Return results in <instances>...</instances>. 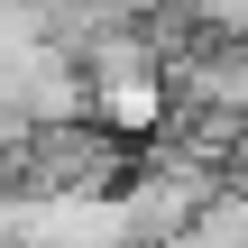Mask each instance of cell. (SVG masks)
Instances as JSON below:
<instances>
[{
  "mask_svg": "<svg viewBox=\"0 0 248 248\" xmlns=\"http://www.w3.org/2000/svg\"><path fill=\"white\" fill-rule=\"evenodd\" d=\"M92 120L120 129V138H147V147H156V138L175 129V83H166V74H147V83H101Z\"/></svg>",
  "mask_w": 248,
  "mask_h": 248,
  "instance_id": "6da1fadb",
  "label": "cell"
},
{
  "mask_svg": "<svg viewBox=\"0 0 248 248\" xmlns=\"http://www.w3.org/2000/svg\"><path fill=\"white\" fill-rule=\"evenodd\" d=\"M230 184H248V138H239V156H230Z\"/></svg>",
  "mask_w": 248,
  "mask_h": 248,
  "instance_id": "7a4b0ae2",
  "label": "cell"
}]
</instances>
